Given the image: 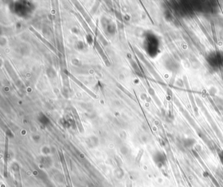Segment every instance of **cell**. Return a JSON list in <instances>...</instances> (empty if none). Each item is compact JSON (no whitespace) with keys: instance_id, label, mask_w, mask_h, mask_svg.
I'll return each mask as SVG.
<instances>
[{"instance_id":"cell-1","label":"cell","mask_w":223,"mask_h":187,"mask_svg":"<svg viewBox=\"0 0 223 187\" xmlns=\"http://www.w3.org/2000/svg\"><path fill=\"white\" fill-rule=\"evenodd\" d=\"M206 60L213 70L223 69V52L213 51L208 54Z\"/></svg>"},{"instance_id":"cell-2","label":"cell","mask_w":223,"mask_h":187,"mask_svg":"<svg viewBox=\"0 0 223 187\" xmlns=\"http://www.w3.org/2000/svg\"><path fill=\"white\" fill-rule=\"evenodd\" d=\"M64 72H65L66 74L68 76V77H70L71 78H72V79L73 80V82H75L76 83V84L79 85V86L80 88H82V89L86 91V92H87V93L89 94L91 96H92L93 98H97V96H96V94H94V92H93L92 91L88 89V88H87L86 86H85L84 84H82V83L81 82H80L79 79H77V78H76V77H75V76H73L72 74H71V73H70V72H68V71H66V70L65 71H64Z\"/></svg>"},{"instance_id":"cell-3","label":"cell","mask_w":223,"mask_h":187,"mask_svg":"<svg viewBox=\"0 0 223 187\" xmlns=\"http://www.w3.org/2000/svg\"><path fill=\"white\" fill-rule=\"evenodd\" d=\"M154 161L155 162L156 164L159 168H162L165 166L166 163V157L163 152H157L154 155Z\"/></svg>"},{"instance_id":"cell-4","label":"cell","mask_w":223,"mask_h":187,"mask_svg":"<svg viewBox=\"0 0 223 187\" xmlns=\"http://www.w3.org/2000/svg\"><path fill=\"white\" fill-rule=\"evenodd\" d=\"M29 30H30L31 32H33V33L34 34H35V35L37 37H38V38L39 39H40L41 41H43V43L45 44V45H47V47L50 48V49H51L52 50H53L54 52H56V48H54V46L52 45V44L50 43V42H49V41H48L47 40H46V39H45L44 38H43V37L42 36H41V34H40V33H39L38 32H37V31L35 30V29L33 28V27L30 26V27H29Z\"/></svg>"},{"instance_id":"cell-5","label":"cell","mask_w":223,"mask_h":187,"mask_svg":"<svg viewBox=\"0 0 223 187\" xmlns=\"http://www.w3.org/2000/svg\"><path fill=\"white\" fill-rule=\"evenodd\" d=\"M95 46H96V49H97V50H98V52L100 53V54L101 55V56H102V59L103 60V61H104L105 65H106L107 67H109L110 66V62L109 61V60L107 59V58L106 56V55H105V54L104 53V52H103V50L102 48V47H101L99 45V44L96 42Z\"/></svg>"},{"instance_id":"cell-6","label":"cell","mask_w":223,"mask_h":187,"mask_svg":"<svg viewBox=\"0 0 223 187\" xmlns=\"http://www.w3.org/2000/svg\"><path fill=\"white\" fill-rule=\"evenodd\" d=\"M75 6L77 7L78 8V9H79V10L80 11V13H82V15H83L84 17V18H86V19L87 20H88V23H90V26H91L92 27V28L94 29V26H93V24H92V20H91L90 18V17L88 16V14H87V13H86V11H85L84 10V9H82V7L81 6H80V5L79 3H75Z\"/></svg>"},{"instance_id":"cell-7","label":"cell","mask_w":223,"mask_h":187,"mask_svg":"<svg viewBox=\"0 0 223 187\" xmlns=\"http://www.w3.org/2000/svg\"><path fill=\"white\" fill-rule=\"evenodd\" d=\"M195 143H196V140L193 139V138H187L183 141L184 146L187 149L192 148Z\"/></svg>"},{"instance_id":"cell-8","label":"cell","mask_w":223,"mask_h":187,"mask_svg":"<svg viewBox=\"0 0 223 187\" xmlns=\"http://www.w3.org/2000/svg\"><path fill=\"white\" fill-rule=\"evenodd\" d=\"M117 86L119 87V88H120L121 90H122L125 92V94H127V95H128L130 97H132V98H133V97H132V94H131L130 93V92L127 90H126V89L125 88H124L123 86H122L121 84H119V83H117Z\"/></svg>"},{"instance_id":"cell-9","label":"cell","mask_w":223,"mask_h":187,"mask_svg":"<svg viewBox=\"0 0 223 187\" xmlns=\"http://www.w3.org/2000/svg\"><path fill=\"white\" fill-rule=\"evenodd\" d=\"M219 156L220 160V162H221L222 164H223V151H221L220 152H219Z\"/></svg>"}]
</instances>
